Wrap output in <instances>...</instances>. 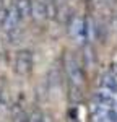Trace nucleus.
I'll list each match as a JSON object with an SVG mask.
<instances>
[{
	"label": "nucleus",
	"mask_w": 117,
	"mask_h": 122,
	"mask_svg": "<svg viewBox=\"0 0 117 122\" xmlns=\"http://www.w3.org/2000/svg\"><path fill=\"white\" fill-rule=\"evenodd\" d=\"M72 10L68 8L67 5H62V7H58L57 10V20L60 23H70L72 21Z\"/></svg>",
	"instance_id": "10"
},
{
	"label": "nucleus",
	"mask_w": 117,
	"mask_h": 122,
	"mask_svg": "<svg viewBox=\"0 0 117 122\" xmlns=\"http://www.w3.org/2000/svg\"><path fill=\"white\" fill-rule=\"evenodd\" d=\"M116 107H117V101H116Z\"/></svg>",
	"instance_id": "14"
},
{
	"label": "nucleus",
	"mask_w": 117,
	"mask_h": 122,
	"mask_svg": "<svg viewBox=\"0 0 117 122\" xmlns=\"http://www.w3.org/2000/svg\"><path fill=\"white\" fill-rule=\"evenodd\" d=\"M5 8V5H3V0H0V10H3Z\"/></svg>",
	"instance_id": "12"
},
{
	"label": "nucleus",
	"mask_w": 117,
	"mask_h": 122,
	"mask_svg": "<svg viewBox=\"0 0 117 122\" xmlns=\"http://www.w3.org/2000/svg\"><path fill=\"white\" fill-rule=\"evenodd\" d=\"M83 60H85V65L88 68H91L96 64V52H94V49L91 46H85V49H83Z\"/></svg>",
	"instance_id": "9"
},
{
	"label": "nucleus",
	"mask_w": 117,
	"mask_h": 122,
	"mask_svg": "<svg viewBox=\"0 0 117 122\" xmlns=\"http://www.w3.org/2000/svg\"><path fill=\"white\" fill-rule=\"evenodd\" d=\"M107 119H109V122H117V109H107Z\"/></svg>",
	"instance_id": "11"
},
{
	"label": "nucleus",
	"mask_w": 117,
	"mask_h": 122,
	"mask_svg": "<svg viewBox=\"0 0 117 122\" xmlns=\"http://www.w3.org/2000/svg\"><path fill=\"white\" fill-rule=\"evenodd\" d=\"M31 16L36 21H42L47 18V11H46V2L42 0H34L31 2Z\"/></svg>",
	"instance_id": "4"
},
{
	"label": "nucleus",
	"mask_w": 117,
	"mask_h": 122,
	"mask_svg": "<svg viewBox=\"0 0 117 122\" xmlns=\"http://www.w3.org/2000/svg\"><path fill=\"white\" fill-rule=\"evenodd\" d=\"M13 7L21 20H26L31 16V0H18Z\"/></svg>",
	"instance_id": "6"
},
{
	"label": "nucleus",
	"mask_w": 117,
	"mask_h": 122,
	"mask_svg": "<svg viewBox=\"0 0 117 122\" xmlns=\"http://www.w3.org/2000/svg\"><path fill=\"white\" fill-rule=\"evenodd\" d=\"M94 99H96V103L99 104V106H102V107H112V106H116L114 96L111 93H106V91H98L96 96H94Z\"/></svg>",
	"instance_id": "7"
},
{
	"label": "nucleus",
	"mask_w": 117,
	"mask_h": 122,
	"mask_svg": "<svg viewBox=\"0 0 117 122\" xmlns=\"http://www.w3.org/2000/svg\"><path fill=\"white\" fill-rule=\"evenodd\" d=\"M20 21H21V18L18 16V13H16V10H15V7L13 8H10L8 10V15H7V18H5V21H3V29L5 31H15V29L18 28V25H20Z\"/></svg>",
	"instance_id": "5"
},
{
	"label": "nucleus",
	"mask_w": 117,
	"mask_h": 122,
	"mask_svg": "<svg viewBox=\"0 0 117 122\" xmlns=\"http://www.w3.org/2000/svg\"><path fill=\"white\" fill-rule=\"evenodd\" d=\"M15 72L21 76H26L33 72V54L29 51H20L15 57Z\"/></svg>",
	"instance_id": "2"
},
{
	"label": "nucleus",
	"mask_w": 117,
	"mask_h": 122,
	"mask_svg": "<svg viewBox=\"0 0 117 122\" xmlns=\"http://www.w3.org/2000/svg\"><path fill=\"white\" fill-rule=\"evenodd\" d=\"M0 104H2V94H0Z\"/></svg>",
	"instance_id": "13"
},
{
	"label": "nucleus",
	"mask_w": 117,
	"mask_h": 122,
	"mask_svg": "<svg viewBox=\"0 0 117 122\" xmlns=\"http://www.w3.org/2000/svg\"><path fill=\"white\" fill-rule=\"evenodd\" d=\"M65 70H67V75L70 78V83L72 85H80L85 81V73L81 70V67L78 64V60L72 54H67L65 56Z\"/></svg>",
	"instance_id": "1"
},
{
	"label": "nucleus",
	"mask_w": 117,
	"mask_h": 122,
	"mask_svg": "<svg viewBox=\"0 0 117 122\" xmlns=\"http://www.w3.org/2000/svg\"><path fill=\"white\" fill-rule=\"evenodd\" d=\"M68 26H70V34H72V38H73V39H77L78 42H86V41H88L86 18L73 16L72 21L68 23Z\"/></svg>",
	"instance_id": "3"
},
{
	"label": "nucleus",
	"mask_w": 117,
	"mask_h": 122,
	"mask_svg": "<svg viewBox=\"0 0 117 122\" xmlns=\"http://www.w3.org/2000/svg\"><path fill=\"white\" fill-rule=\"evenodd\" d=\"M101 86L106 91H117V78L112 73H104L101 76Z\"/></svg>",
	"instance_id": "8"
}]
</instances>
